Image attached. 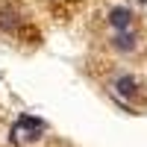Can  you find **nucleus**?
<instances>
[{
	"label": "nucleus",
	"instance_id": "obj_1",
	"mask_svg": "<svg viewBox=\"0 0 147 147\" xmlns=\"http://www.w3.org/2000/svg\"><path fill=\"white\" fill-rule=\"evenodd\" d=\"M109 91H112L118 100H124V103H136L138 97L144 94V85H141V80L136 77V74L115 71L112 77H109Z\"/></svg>",
	"mask_w": 147,
	"mask_h": 147
},
{
	"label": "nucleus",
	"instance_id": "obj_2",
	"mask_svg": "<svg viewBox=\"0 0 147 147\" xmlns=\"http://www.w3.org/2000/svg\"><path fill=\"white\" fill-rule=\"evenodd\" d=\"M106 47L118 56H136L144 47V35L141 30H127V32H109L106 35Z\"/></svg>",
	"mask_w": 147,
	"mask_h": 147
},
{
	"label": "nucleus",
	"instance_id": "obj_3",
	"mask_svg": "<svg viewBox=\"0 0 147 147\" xmlns=\"http://www.w3.org/2000/svg\"><path fill=\"white\" fill-rule=\"evenodd\" d=\"M136 24H138L136 9H129V6H112V9H106V27H109V32L136 30Z\"/></svg>",
	"mask_w": 147,
	"mask_h": 147
}]
</instances>
